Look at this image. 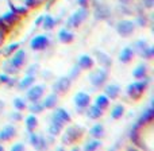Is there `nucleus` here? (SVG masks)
Masks as SVG:
<instances>
[{
  "mask_svg": "<svg viewBox=\"0 0 154 151\" xmlns=\"http://www.w3.org/2000/svg\"><path fill=\"white\" fill-rule=\"evenodd\" d=\"M149 82H150V80L147 78V77L137 80L135 82L128 84V86L126 88V93H127V96L130 98H133V100H139V98L142 97V95L145 93V90L147 89V86H149Z\"/></svg>",
  "mask_w": 154,
  "mask_h": 151,
  "instance_id": "obj_1",
  "label": "nucleus"
},
{
  "mask_svg": "<svg viewBox=\"0 0 154 151\" xmlns=\"http://www.w3.org/2000/svg\"><path fill=\"white\" fill-rule=\"evenodd\" d=\"M88 16V10L87 7H80L77 11L70 15V18L66 20V29H75V27H79L82 22L87 19Z\"/></svg>",
  "mask_w": 154,
  "mask_h": 151,
  "instance_id": "obj_2",
  "label": "nucleus"
},
{
  "mask_svg": "<svg viewBox=\"0 0 154 151\" xmlns=\"http://www.w3.org/2000/svg\"><path fill=\"white\" fill-rule=\"evenodd\" d=\"M82 134H84V131H82L81 127H79V125H73V127H69L66 131H65L61 140H62L64 144H73L81 138Z\"/></svg>",
  "mask_w": 154,
  "mask_h": 151,
  "instance_id": "obj_3",
  "label": "nucleus"
},
{
  "mask_svg": "<svg viewBox=\"0 0 154 151\" xmlns=\"http://www.w3.org/2000/svg\"><path fill=\"white\" fill-rule=\"evenodd\" d=\"M88 78H89L91 84H92L95 88H100V86H103V85L107 82V78H108V72H107L106 69H103V68H100V69H96L95 72L91 73Z\"/></svg>",
  "mask_w": 154,
  "mask_h": 151,
  "instance_id": "obj_4",
  "label": "nucleus"
},
{
  "mask_svg": "<svg viewBox=\"0 0 154 151\" xmlns=\"http://www.w3.org/2000/svg\"><path fill=\"white\" fill-rule=\"evenodd\" d=\"M70 119H72V116H70V113L66 111V109L64 108H56L53 112V115H51L50 117V122L51 123H56V124H60L64 127L66 123L70 122Z\"/></svg>",
  "mask_w": 154,
  "mask_h": 151,
  "instance_id": "obj_5",
  "label": "nucleus"
},
{
  "mask_svg": "<svg viewBox=\"0 0 154 151\" xmlns=\"http://www.w3.org/2000/svg\"><path fill=\"white\" fill-rule=\"evenodd\" d=\"M43 93H45V85H34L27 89L26 93V98L30 103H34V101H39L43 97Z\"/></svg>",
  "mask_w": 154,
  "mask_h": 151,
  "instance_id": "obj_6",
  "label": "nucleus"
},
{
  "mask_svg": "<svg viewBox=\"0 0 154 151\" xmlns=\"http://www.w3.org/2000/svg\"><path fill=\"white\" fill-rule=\"evenodd\" d=\"M73 101H75V105H76L77 111L82 112V111H85V109L89 107V104H91V96L88 95L87 92H79V93H76Z\"/></svg>",
  "mask_w": 154,
  "mask_h": 151,
  "instance_id": "obj_7",
  "label": "nucleus"
},
{
  "mask_svg": "<svg viewBox=\"0 0 154 151\" xmlns=\"http://www.w3.org/2000/svg\"><path fill=\"white\" fill-rule=\"evenodd\" d=\"M49 43H50V39H49L48 35H35L30 41V47H31V50L41 51V50H45L49 46Z\"/></svg>",
  "mask_w": 154,
  "mask_h": 151,
  "instance_id": "obj_8",
  "label": "nucleus"
},
{
  "mask_svg": "<svg viewBox=\"0 0 154 151\" xmlns=\"http://www.w3.org/2000/svg\"><path fill=\"white\" fill-rule=\"evenodd\" d=\"M134 29H135V22L133 20H120L119 23L116 24V31L119 35L122 37H130L131 34L134 32Z\"/></svg>",
  "mask_w": 154,
  "mask_h": 151,
  "instance_id": "obj_9",
  "label": "nucleus"
},
{
  "mask_svg": "<svg viewBox=\"0 0 154 151\" xmlns=\"http://www.w3.org/2000/svg\"><path fill=\"white\" fill-rule=\"evenodd\" d=\"M70 84H72V80L68 77H60L56 82L53 84V92L57 93V95H61V93H66L70 88Z\"/></svg>",
  "mask_w": 154,
  "mask_h": 151,
  "instance_id": "obj_10",
  "label": "nucleus"
},
{
  "mask_svg": "<svg viewBox=\"0 0 154 151\" xmlns=\"http://www.w3.org/2000/svg\"><path fill=\"white\" fill-rule=\"evenodd\" d=\"M26 51L23 49H18V50L14 53V56L11 57V61H10V65L15 69H20L22 66L24 65V61H26Z\"/></svg>",
  "mask_w": 154,
  "mask_h": 151,
  "instance_id": "obj_11",
  "label": "nucleus"
},
{
  "mask_svg": "<svg viewBox=\"0 0 154 151\" xmlns=\"http://www.w3.org/2000/svg\"><path fill=\"white\" fill-rule=\"evenodd\" d=\"M153 119H154V108H153L152 104H150L147 108L143 109V112L141 113V116L138 117V120H137V124H139L142 127V125L150 124V123L153 122Z\"/></svg>",
  "mask_w": 154,
  "mask_h": 151,
  "instance_id": "obj_12",
  "label": "nucleus"
},
{
  "mask_svg": "<svg viewBox=\"0 0 154 151\" xmlns=\"http://www.w3.org/2000/svg\"><path fill=\"white\" fill-rule=\"evenodd\" d=\"M29 140H30V144L31 146H34L35 149L38 150H43L48 147V143H46V139L43 138L42 135H39V134H35L34 131H31V132H29Z\"/></svg>",
  "mask_w": 154,
  "mask_h": 151,
  "instance_id": "obj_13",
  "label": "nucleus"
},
{
  "mask_svg": "<svg viewBox=\"0 0 154 151\" xmlns=\"http://www.w3.org/2000/svg\"><path fill=\"white\" fill-rule=\"evenodd\" d=\"M0 19H2L3 23L7 24L8 27H12L14 24H16L20 20V15H18L14 10H11V11H7L5 14H3V15L0 16Z\"/></svg>",
  "mask_w": 154,
  "mask_h": 151,
  "instance_id": "obj_14",
  "label": "nucleus"
},
{
  "mask_svg": "<svg viewBox=\"0 0 154 151\" xmlns=\"http://www.w3.org/2000/svg\"><path fill=\"white\" fill-rule=\"evenodd\" d=\"M77 65H79V68L81 70H88V69H91V68H93L95 59H93L91 56H88V54H82V56H80Z\"/></svg>",
  "mask_w": 154,
  "mask_h": 151,
  "instance_id": "obj_15",
  "label": "nucleus"
},
{
  "mask_svg": "<svg viewBox=\"0 0 154 151\" xmlns=\"http://www.w3.org/2000/svg\"><path fill=\"white\" fill-rule=\"evenodd\" d=\"M16 135V128L14 125H5L2 131H0V142H7L12 139Z\"/></svg>",
  "mask_w": 154,
  "mask_h": 151,
  "instance_id": "obj_16",
  "label": "nucleus"
},
{
  "mask_svg": "<svg viewBox=\"0 0 154 151\" xmlns=\"http://www.w3.org/2000/svg\"><path fill=\"white\" fill-rule=\"evenodd\" d=\"M104 95L108 98L114 100V98H118V96L120 95V86L116 84H109L104 88Z\"/></svg>",
  "mask_w": 154,
  "mask_h": 151,
  "instance_id": "obj_17",
  "label": "nucleus"
},
{
  "mask_svg": "<svg viewBox=\"0 0 154 151\" xmlns=\"http://www.w3.org/2000/svg\"><path fill=\"white\" fill-rule=\"evenodd\" d=\"M34 82H35V74H30V73H27V74L19 81L18 88L20 90H26V89H29Z\"/></svg>",
  "mask_w": 154,
  "mask_h": 151,
  "instance_id": "obj_18",
  "label": "nucleus"
},
{
  "mask_svg": "<svg viewBox=\"0 0 154 151\" xmlns=\"http://www.w3.org/2000/svg\"><path fill=\"white\" fill-rule=\"evenodd\" d=\"M134 53H135V50L133 47H125L119 53V61L123 64H128L134 58Z\"/></svg>",
  "mask_w": 154,
  "mask_h": 151,
  "instance_id": "obj_19",
  "label": "nucleus"
},
{
  "mask_svg": "<svg viewBox=\"0 0 154 151\" xmlns=\"http://www.w3.org/2000/svg\"><path fill=\"white\" fill-rule=\"evenodd\" d=\"M57 103H58V95L53 92L51 95H49L48 97H45V100L42 101V105L45 109H51L57 105Z\"/></svg>",
  "mask_w": 154,
  "mask_h": 151,
  "instance_id": "obj_20",
  "label": "nucleus"
},
{
  "mask_svg": "<svg viewBox=\"0 0 154 151\" xmlns=\"http://www.w3.org/2000/svg\"><path fill=\"white\" fill-rule=\"evenodd\" d=\"M58 39L61 41L62 43H70L73 39H75V35H73V32L70 31L69 29H61L58 32Z\"/></svg>",
  "mask_w": 154,
  "mask_h": 151,
  "instance_id": "obj_21",
  "label": "nucleus"
},
{
  "mask_svg": "<svg viewBox=\"0 0 154 151\" xmlns=\"http://www.w3.org/2000/svg\"><path fill=\"white\" fill-rule=\"evenodd\" d=\"M103 109H100L99 107H96L95 104L93 105H89V108H87V115L91 120H97L103 116Z\"/></svg>",
  "mask_w": 154,
  "mask_h": 151,
  "instance_id": "obj_22",
  "label": "nucleus"
},
{
  "mask_svg": "<svg viewBox=\"0 0 154 151\" xmlns=\"http://www.w3.org/2000/svg\"><path fill=\"white\" fill-rule=\"evenodd\" d=\"M104 134H106V131H104V125L101 124V123H97V124H95L89 130V135L92 136V138H96V139L103 138Z\"/></svg>",
  "mask_w": 154,
  "mask_h": 151,
  "instance_id": "obj_23",
  "label": "nucleus"
},
{
  "mask_svg": "<svg viewBox=\"0 0 154 151\" xmlns=\"http://www.w3.org/2000/svg\"><path fill=\"white\" fill-rule=\"evenodd\" d=\"M147 65L146 64H139L135 69L133 70V76L135 77L137 80H141V78H145L147 77Z\"/></svg>",
  "mask_w": 154,
  "mask_h": 151,
  "instance_id": "obj_24",
  "label": "nucleus"
},
{
  "mask_svg": "<svg viewBox=\"0 0 154 151\" xmlns=\"http://www.w3.org/2000/svg\"><path fill=\"white\" fill-rule=\"evenodd\" d=\"M95 105L99 107L100 109H103V111H106V109L109 107V98L107 97L106 95H99V96H96V98H95Z\"/></svg>",
  "mask_w": 154,
  "mask_h": 151,
  "instance_id": "obj_25",
  "label": "nucleus"
},
{
  "mask_svg": "<svg viewBox=\"0 0 154 151\" xmlns=\"http://www.w3.org/2000/svg\"><path fill=\"white\" fill-rule=\"evenodd\" d=\"M57 23H58V22H57L51 15H43V20H42V24H41V26H42L45 30H53Z\"/></svg>",
  "mask_w": 154,
  "mask_h": 151,
  "instance_id": "obj_26",
  "label": "nucleus"
},
{
  "mask_svg": "<svg viewBox=\"0 0 154 151\" xmlns=\"http://www.w3.org/2000/svg\"><path fill=\"white\" fill-rule=\"evenodd\" d=\"M38 125V119H37V115L31 113L29 115V116L26 117V128L29 132H31V131H34L35 128H37Z\"/></svg>",
  "mask_w": 154,
  "mask_h": 151,
  "instance_id": "obj_27",
  "label": "nucleus"
},
{
  "mask_svg": "<svg viewBox=\"0 0 154 151\" xmlns=\"http://www.w3.org/2000/svg\"><path fill=\"white\" fill-rule=\"evenodd\" d=\"M108 15H109V10L104 4H100L96 7V11H95L96 19H106Z\"/></svg>",
  "mask_w": 154,
  "mask_h": 151,
  "instance_id": "obj_28",
  "label": "nucleus"
},
{
  "mask_svg": "<svg viewBox=\"0 0 154 151\" xmlns=\"http://www.w3.org/2000/svg\"><path fill=\"white\" fill-rule=\"evenodd\" d=\"M99 147H101V142L99 140V139L93 138V139H89V140L85 143L84 150L85 151H95V150H97Z\"/></svg>",
  "mask_w": 154,
  "mask_h": 151,
  "instance_id": "obj_29",
  "label": "nucleus"
},
{
  "mask_svg": "<svg viewBox=\"0 0 154 151\" xmlns=\"http://www.w3.org/2000/svg\"><path fill=\"white\" fill-rule=\"evenodd\" d=\"M125 115V107L123 105H115L114 108L111 109V117L115 120L120 119V117Z\"/></svg>",
  "mask_w": 154,
  "mask_h": 151,
  "instance_id": "obj_30",
  "label": "nucleus"
},
{
  "mask_svg": "<svg viewBox=\"0 0 154 151\" xmlns=\"http://www.w3.org/2000/svg\"><path fill=\"white\" fill-rule=\"evenodd\" d=\"M30 112H31V113H34V115H38V113H41V112H43V105H42V103H41V101H34V103H31L30 104V107L29 108Z\"/></svg>",
  "mask_w": 154,
  "mask_h": 151,
  "instance_id": "obj_31",
  "label": "nucleus"
},
{
  "mask_svg": "<svg viewBox=\"0 0 154 151\" xmlns=\"http://www.w3.org/2000/svg\"><path fill=\"white\" fill-rule=\"evenodd\" d=\"M14 108L20 112L24 111V109H27V101L22 97H16L15 100H14Z\"/></svg>",
  "mask_w": 154,
  "mask_h": 151,
  "instance_id": "obj_32",
  "label": "nucleus"
},
{
  "mask_svg": "<svg viewBox=\"0 0 154 151\" xmlns=\"http://www.w3.org/2000/svg\"><path fill=\"white\" fill-rule=\"evenodd\" d=\"M62 125H60V124H56V123H51L50 122V125H49V130H48V132L50 134L51 136H57V135H60L61 134V130H62Z\"/></svg>",
  "mask_w": 154,
  "mask_h": 151,
  "instance_id": "obj_33",
  "label": "nucleus"
},
{
  "mask_svg": "<svg viewBox=\"0 0 154 151\" xmlns=\"http://www.w3.org/2000/svg\"><path fill=\"white\" fill-rule=\"evenodd\" d=\"M139 54H141V57H142V58H145V59H152L153 56H154V49H153V46H149V45H147L146 47H145Z\"/></svg>",
  "mask_w": 154,
  "mask_h": 151,
  "instance_id": "obj_34",
  "label": "nucleus"
},
{
  "mask_svg": "<svg viewBox=\"0 0 154 151\" xmlns=\"http://www.w3.org/2000/svg\"><path fill=\"white\" fill-rule=\"evenodd\" d=\"M97 59H99V62L106 68H108L109 65H111V58L104 53H97Z\"/></svg>",
  "mask_w": 154,
  "mask_h": 151,
  "instance_id": "obj_35",
  "label": "nucleus"
},
{
  "mask_svg": "<svg viewBox=\"0 0 154 151\" xmlns=\"http://www.w3.org/2000/svg\"><path fill=\"white\" fill-rule=\"evenodd\" d=\"M18 49H19V43H16V42L11 43V45H8L7 47L4 49V56H5V57L12 56V54L15 53V51L18 50Z\"/></svg>",
  "mask_w": 154,
  "mask_h": 151,
  "instance_id": "obj_36",
  "label": "nucleus"
},
{
  "mask_svg": "<svg viewBox=\"0 0 154 151\" xmlns=\"http://www.w3.org/2000/svg\"><path fill=\"white\" fill-rule=\"evenodd\" d=\"M146 46H147L146 41H137V42L134 43V50H137L138 53H141V51L143 50Z\"/></svg>",
  "mask_w": 154,
  "mask_h": 151,
  "instance_id": "obj_37",
  "label": "nucleus"
},
{
  "mask_svg": "<svg viewBox=\"0 0 154 151\" xmlns=\"http://www.w3.org/2000/svg\"><path fill=\"white\" fill-rule=\"evenodd\" d=\"M12 10L20 16L22 15H27V12H29V8L27 7H12Z\"/></svg>",
  "mask_w": 154,
  "mask_h": 151,
  "instance_id": "obj_38",
  "label": "nucleus"
},
{
  "mask_svg": "<svg viewBox=\"0 0 154 151\" xmlns=\"http://www.w3.org/2000/svg\"><path fill=\"white\" fill-rule=\"evenodd\" d=\"M41 2H42V0H24V4H26L27 8H34V7H37Z\"/></svg>",
  "mask_w": 154,
  "mask_h": 151,
  "instance_id": "obj_39",
  "label": "nucleus"
},
{
  "mask_svg": "<svg viewBox=\"0 0 154 151\" xmlns=\"http://www.w3.org/2000/svg\"><path fill=\"white\" fill-rule=\"evenodd\" d=\"M80 72H81V69H80V68H79V65H76V66H75V68H73V69H72V72H70V74H69V78H70V80H75L76 77L80 74Z\"/></svg>",
  "mask_w": 154,
  "mask_h": 151,
  "instance_id": "obj_40",
  "label": "nucleus"
},
{
  "mask_svg": "<svg viewBox=\"0 0 154 151\" xmlns=\"http://www.w3.org/2000/svg\"><path fill=\"white\" fill-rule=\"evenodd\" d=\"M24 149H26V146H24L23 143H15L12 147H11L12 151H23Z\"/></svg>",
  "mask_w": 154,
  "mask_h": 151,
  "instance_id": "obj_41",
  "label": "nucleus"
},
{
  "mask_svg": "<svg viewBox=\"0 0 154 151\" xmlns=\"http://www.w3.org/2000/svg\"><path fill=\"white\" fill-rule=\"evenodd\" d=\"M11 77L8 74H5V73H3V74H0V84H7L8 81H10Z\"/></svg>",
  "mask_w": 154,
  "mask_h": 151,
  "instance_id": "obj_42",
  "label": "nucleus"
},
{
  "mask_svg": "<svg viewBox=\"0 0 154 151\" xmlns=\"http://www.w3.org/2000/svg\"><path fill=\"white\" fill-rule=\"evenodd\" d=\"M11 117H12L14 120H16V122H19V120H22V112L20 111L14 112V113L11 115Z\"/></svg>",
  "mask_w": 154,
  "mask_h": 151,
  "instance_id": "obj_43",
  "label": "nucleus"
},
{
  "mask_svg": "<svg viewBox=\"0 0 154 151\" xmlns=\"http://www.w3.org/2000/svg\"><path fill=\"white\" fill-rule=\"evenodd\" d=\"M142 4H143L146 8H153L154 0H142Z\"/></svg>",
  "mask_w": 154,
  "mask_h": 151,
  "instance_id": "obj_44",
  "label": "nucleus"
},
{
  "mask_svg": "<svg viewBox=\"0 0 154 151\" xmlns=\"http://www.w3.org/2000/svg\"><path fill=\"white\" fill-rule=\"evenodd\" d=\"M5 30L0 29V46H3V43H4V39H5Z\"/></svg>",
  "mask_w": 154,
  "mask_h": 151,
  "instance_id": "obj_45",
  "label": "nucleus"
},
{
  "mask_svg": "<svg viewBox=\"0 0 154 151\" xmlns=\"http://www.w3.org/2000/svg\"><path fill=\"white\" fill-rule=\"evenodd\" d=\"M38 70H39V66H38V65H37V64H34V65H32V66H31V68H30L29 73H30V74H35V73H37V72H38Z\"/></svg>",
  "mask_w": 154,
  "mask_h": 151,
  "instance_id": "obj_46",
  "label": "nucleus"
},
{
  "mask_svg": "<svg viewBox=\"0 0 154 151\" xmlns=\"http://www.w3.org/2000/svg\"><path fill=\"white\" fill-rule=\"evenodd\" d=\"M88 3H89V0H77V4H79L80 7H85Z\"/></svg>",
  "mask_w": 154,
  "mask_h": 151,
  "instance_id": "obj_47",
  "label": "nucleus"
},
{
  "mask_svg": "<svg viewBox=\"0 0 154 151\" xmlns=\"http://www.w3.org/2000/svg\"><path fill=\"white\" fill-rule=\"evenodd\" d=\"M146 24V19L142 18V16H139L138 18V26H145Z\"/></svg>",
  "mask_w": 154,
  "mask_h": 151,
  "instance_id": "obj_48",
  "label": "nucleus"
},
{
  "mask_svg": "<svg viewBox=\"0 0 154 151\" xmlns=\"http://www.w3.org/2000/svg\"><path fill=\"white\" fill-rule=\"evenodd\" d=\"M42 20H43V15H41L39 18L35 20V26H41V24H42Z\"/></svg>",
  "mask_w": 154,
  "mask_h": 151,
  "instance_id": "obj_49",
  "label": "nucleus"
},
{
  "mask_svg": "<svg viewBox=\"0 0 154 151\" xmlns=\"http://www.w3.org/2000/svg\"><path fill=\"white\" fill-rule=\"evenodd\" d=\"M3 108H4V103H3V101H0V113L3 112Z\"/></svg>",
  "mask_w": 154,
  "mask_h": 151,
  "instance_id": "obj_50",
  "label": "nucleus"
},
{
  "mask_svg": "<svg viewBox=\"0 0 154 151\" xmlns=\"http://www.w3.org/2000/svg\"><path fill=\"white\" fill-rule=\"evenodd\" d=\"M120 3H122V4H128V3L131 2V0H119Z\"/></svg>",
  "mask_w": 154,
  "mask_h": 151,
  "instance_id": "obj_51",
  "label": "nucleus"
},
{
  "mask_svg": "<svg viewBox=\"0 0 154 151\" xmlns=\"http://www.w3.org/2000/svg\"><path fill=\"white\" fill-rule=\"evenodd\" d=\"M0 150H3V146H0Z\"/></svg>",
  "mask_w": 154,
  "mask_h": 151,
  "instance_id": "obj_52",
  "label": "nucleus"
}]
</instances>
